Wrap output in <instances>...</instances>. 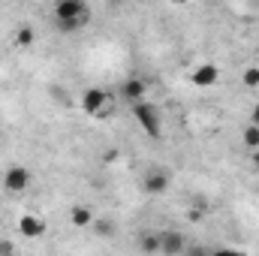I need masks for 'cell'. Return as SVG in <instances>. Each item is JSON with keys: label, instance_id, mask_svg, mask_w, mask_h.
Instances as JSON below:
<instances>
[{"label": "cell", "instance_id": "1", "mask_svg": "<svg viewBox=\"0 0 259 256\" xmlns=\"http://www.w3.org/2000/svg\"><path fill=\"white\" fill-rule=\"evenodd\" d=\"M55 21L64 33H72L91 21V6L84 0H61L55 6Z\"/></svg>", "mask_w": 259, "mask_h": 256}, {"label": "cell", "instance_id": "2", "mask_svg": "<svg viewBox=\"0 0 259 256\" xmlns=\"http://www.w3.org/2000/svg\"><path fill=\"white\" fill-rule=\"evenodd\" d=\"M81 109H84L91 118H106V115L112 112L109 94H106L103 88H88V91L81 94Z\"/></svg>", "mask_w": 259, "mask_h": 256}, {"label": "cell", "instance_id": "3", "mask_svg": "<svg viewBox=\"0 0 259 256\" xmlns=\"http://www.w3.org/2000/svg\"><path fill=\"white\" fill-rule=\"evenodd\" d=\"M133 118L139 121V127L145 130L148 136H160V130H163V124H160V112H157V106L154 103H139V106H133Z\"/></svg>", "mask_w": 259, "mask_h": 256}, {"label": "cell", "instance_id": "4", "mask_svg": "<svg viewBox=\"0 0 259 256\" xmlns=\"http://www.w3.org/2000/svg\"><path fill=\"white\" fill-rule=\"evenodd\" d=\"M30 169H24V166H9L6 172H3V187L9 193H24L30 187Z\"/></svg>", "mask_w": 259, "mask_h": 256}, {"label": "cell", "instance_id": "5", "mask_svg": "<svg viewBox=\"0 0 259 256\" xmlns=\"http://www.w3.org/2000/svg\"><path fill=\"white\" fill-rule=\"evenodd\" d=\"M145 94H148V84H145L139 75H130L127 81L121 84V97L127 100L130 106H139V103H145Z\"/></svg>", "mask_w": 259, "mask_h": 256}, {"label": "cell", "instance_id": "6", "mask_svg": "<svg viewBox=\"0 0 259 256\" xmlns=\"http://www.w3.org/2000/svg\"><path fill=\"white\" fill-rule=\"evenodd\" d=\"M18 232L24 238H42L46 235V220L36 217V214H24V217H18Z\"/></svg>", "mask_w": 259, "mask_h": 256}, {"label": "cell", "instance_id": "7", "mask_svg": "<svg viewBox=\"0 0 259 256\" xmlns=\"http://www.w3.org/2000/svg\"><path fill=\"white\" fill-rule=\"evenodd\" d=\"M169 172L166 169H151L148 175H145V193H154V196H160V193L169 190Z\"/></svg>", "mask_w": 259, "mask_h": 256}, {"label": "cell", "instance_id": "8", "mask_svg": "<svg viewBox=\"0 0 259 256\" xmlns=\"http://www.w3.org/2000/svg\"><path fill=\"white\" fill-rule=\"evenodd\" d=\"M217 78H220V69L214 64H202L190 72V81L196 88H211V84H217Z\"/></svg>", "mask_w": 259, "mask_h": 256}, {"label": "cell", "instance_id": "9", "mask_svg": "<svg viewBox=\"0 0 259 256\" xmlns=\"http://www.w3.org/2000/svg\"><path fill=\"white\" fill-rule=\"evenodd\" d=\"M160 253L166 256L184 253V235L181 232H160Z\"/></svg>", "mask_w": 259, "mask_h": 256}, {"label": "cell", "instance_id": "10", "mask_svg": "<svg viewBox=\"0 0 259 256\" xmlns=\"http://www.w3.org/2000/svg\"><path fill=\"white\" fill-rule=\"evenodd\" d=\"M94 211L88 208V205H75L72 211H69V223L72 226H78V229H84V226H94Z\"/></svg>", "mask_w": 259, "mask_h": 256}, {"label": "cell", "instance_id": "11", "mask_svg": "<svg viewBox=\"0 0 259 256\" xmlns=\"http://www.w3.org/2000/svg\"><path fill=\"white\" fill-rule=\"evenodd\" d=\"M33 39H36L33 24H18V30H15V46H18V49H30Z\"/></svg>", "mask_w": 259, "mask_h": 256}, {"label": "cell", "instance_id": "12", "mask_svg": "<svg viewBox=\"0 0 259 256\" xmlns=\"http://www.w3.org/2000/svg\"><path fill=\"white\" fill-rule=\"evenodd\" d=\"M142 250H145V253H160V232L142 235Z\"/></svg>", "mask_w": 259, "mask_h": 256}, {"label": "cell", "instance_id": "13", "mask_svg": "<svg viewBox=\"0 0 259 256\" xmlns=\"http://www.w3.org/2000/svg\"><path fill=\"white\" fill-rule=\"evenodd\" d=\"M244 145H247L250 151H256V148H259V127L250 124V127L244 130Z\"/></svg>", "mask_w": 259, "mask_h": 256}, {"label": "cell", "instance_id": "14", "mask_svg": "<svg viewBox=\"0 0 259 256\" xmlns=\"http://www.w3.org/2000/svg\"><path fill=\"white\" fill-rule=\"evenodd\" d=\"M241 81H244L247 88H259V66H250V69H244Z\"/></svg>", "mask_w": 259, "mask_h": 256}, {"label": "cell", "instance_id": "15", "mask_svg": "<svg viewBox=\"0 0 259 256\" xmlns=\"http://www.w3.org/2000/svg\"><path fill=\"white\" fill-rule=\"evenodd\" d=\"M94 226H97L100 235H115V223L112 220H94Z\"/></svg>", "mask_w": 259, "mask_h": 256}, {"label": "cell", "instance_id": "16", "mask_svg": "<svg viewBox=\"0 0 259 256\" xmlns=\"http://www.w3.org/2000/svg\"><path fill=\"white\" fill-rule=\"evenodd\" d=\"M211 256H244L241 250H235V247H220V250H214Z\"/></svg>", "mask_w": 259, "mask_h": 256}, {"label": "cell", "instance_id": "17", "mask_svg": "<svg viewBox=\"0 0 259 256\" xmlns=\"http://www.w3.org/2000/svg\"><path fill=\"white\" fill-rule=\"evenodd\" d=\"M0 256H15V250H12L9 241H0Z\"/></svg>", "mask_w": 259, "mask_h": 256}, {"label": "cell", "instance_id": "18", "mask_svg": "<svg viewBox=\"0 0 259 256\" xmlns=\"http://www.w3.org/2000/svg\"><path fill=\"white\" fill-rule=\"evenodd\" d=\"M250 124H253V127H259V103L253 106V112H250Z\"/></svg>", "mask_w": 259, "mask_h": 256}, {"label": "cell", "instance_id": "19", "mask_svg": "<svg viewBox=\"0 0 259 256\" xmlns=\"http://www.w3.org/2000/svg\"><path fill=\"white\" fill-rule=\"evenodd\" d=\"M190 256H211V253H208L205 247H193V250H190Z\"/></svg>", "mask_w": 259, "mask_h": 256}]
</instances>
